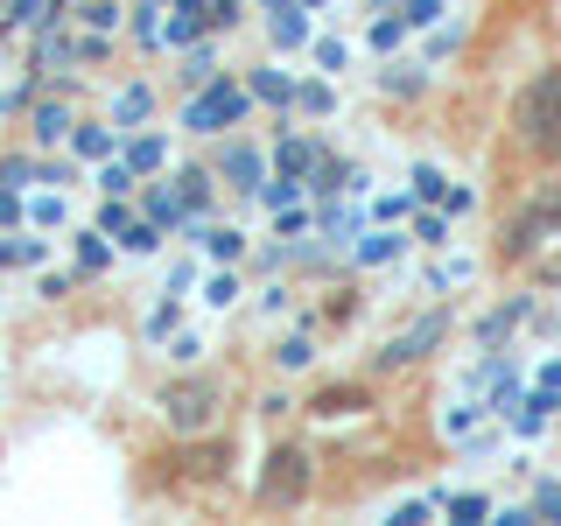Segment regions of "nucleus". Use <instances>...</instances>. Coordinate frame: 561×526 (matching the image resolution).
<instances>
[{"mask_svg": "<svg viewBox=\"0 0 561 526\" xmlns=\"http://www.w3.org/2000/svg\"><path fill=\"white\" fill-rule=\"evenodd\" d=\"M513 134H519L526 155L561 162V64L534 70V78L519 84V99H513Z\"/></svg>", "mask_w": 561, "mask_h": 526, "instance_id": "f257e3e1", "label": "nucleus"}, {"mask_svg": "<svg viewBox=\"0 0 561 526\" xmlns=\"http://www.w3.org/2000/svg\"><path fill=\"white\" fill-rule=\"evenodd\" d=\"M561 232V183H548V190H534L513 218H505V239H499V253L505 260H534L540 245H548Z\"/></svg>", "mask_w": 561, "mask_h": 526, "instance_id": "f03ea898", "label": "nucleus"}, {"mask_svg": "<svg viewBox=\"0 0 561 526\" xmlns=\"http://www.w3.org/2000/svg\"><path fill=\"white\" fill-rule=\"evenodd\" d=\"M218 408H225V386L218 379H169L162 386V421H169V428L175 435H204L210 428V421H218Z\"/></svg>", "mask_w": 561, "mask_h": 526, "instance_id": "7ed1b4c3", "label": "nucleus"}, {"mask_svg": "<svg viewBox=\"0 0 561 526\" xmlns=\"http://www.w3.org/2000/svg\"><path fill=\"white\" fill-rule=\"evenodd\" d=\"M245 113H253V84L210 78L204 92H190V105H183V127H190V134H225V127H239Z\"/></svg>", "mask_w": 561, "mask_h": 526, "instance_id": "20e7f679", "label": "nucleus"}, {"mask_svg": "<svg viewBox=\"0 0 561 526\" xmlns=\"http://www.w3.org/2000/svg\"><path fill=\"white\" fill-rule=\"evenodd\" d=\"M449 338V309H428V316H414V323L408 330H393V338H386L379 344V373H400V365H414V358H428V351L435 344H443Z\"/></svg>", "mask_w": 561, "mask_h": 526, "instance_id": "39448f33", "label": "nucleus"}, {"mask_svg": "<svg viewBox=\"0 0 561 526\" xmlns=\"http://www.w3.org/2000/svg\"><path fill=\"white\" fill-rule=\"evenodd\" d=\"M309 499V449H274L260 470V505H302Z\"/></svg>", "mask_w": 561, "mask_h": 526, "instance_id": "423d86ee", "label": "nucleus"}, {"mask_svg": "<svg viewBox=\"0 0 561 526\" xmlns=\"http://www.w3.org/2000/svg\"><path fill=\"white\" fill-rule=\"evenodd\" d=\"M218 175L232 190H245V197H260V183H267V162H260V148H245V140H232V148L218 155Z\"/></svg>", "mask_w": 561, "mask_h": 526, "instance_id": "0eeeda50", "label": "nucleus"}, {"mask_svg": "<svg viewBox=\"0 0 561 526\" xmlns=\"http://www.w3.org/2000/svg\"><path fill=\"white\" fill-rule=\"evenodd\" d=\"M554 414H561V393L534 386V393H519V400H513V414H505V421H513V435H540Z\"/></svg>", "mask_w": 561, "mask_h": 526, "instance_id": "6e6552de", "label": "nucleus"}, {"mask_svg": "<svg viewBox=\"0 0 561 526\" xmlns=\"http://www.w3.org/2000/svg\"><path fill=\"white\" fill-rule=\"evenodd\" d=\"M190 239H197L218 267H232V260L245 253V232H239V225H190Z\"/></svg>", "mask_w": 561, "mask_h": 526, "instance_id": "1a4fd4ad", "label": "nucleus"}, {"mask_svg": "<svg viewBox=\"0 0 561 526\" xmlns=\"http://www.w3.org/2000/svg\"><path fill=\"white\" fill-rule=\"evenodd\" d=\"M267 35H274V49H302L309 43V8H302V0H280Z\"/></svg>", "mask_w": 561, "mask_h": 526, "instance_id": "9d476101", "label": "nucleus"}, {"mask_svg": "<svg viewBox=\"0 0 561 526\" xmlns=\"http://www.w3.org/2000/svg\"><path fill=\"white\" fill-rule=\"evenodd\" d=\"M70 127H78V119H70V105H64V99H43V105L28 113V134L43 140V148H57V140H70Z\"/></svg>", "mask_w": 561, "mask_h": 526, "instance_id": "9b49d317", "label": "nucleus"}, {"mask_svg": "<svg viewBox=\"0 0 561 526\" xmlns=\"http://www.w3.org/2000/svg\"><path fill=\"white\" fill-rule=\"evenodd\" d=\"M373 400H365V386H323V393L309 400V414H323V421H337V414H365Z\"/></svg>", "mask_w": 561, "mask_h": 526, "instance_id": "f8f14e48", "label": "nucleus"}, {"mask_svg": "<svg viewBox=\"0 0 561 526\" xmlns=\"http://www.w3.org/2000/svg\"><path fill=\"white\" fill-rule=\"evenodd\" d=\"M400 253H408V239H400L393 225H379V232L358 239V253H351V260H358V267H386V260H400Z\"/></svg>", "mask_w": 561, "mask_h": 526, "instance_id": "ddd939ff", "label": "nucleus"}, {"mask_svg": "<svg viewBox=\"0 0 561 526\" xmlns=\"http://www.w3.org/2000/svg\"><path fill=\"white\" fill-rule=\"evenodd\" d=\"M526 316H534V302H526V295H519V302H505V309H491L484 323H478V344L491 351V344H499V338H513V330L526 323Z\"/></svg>", "mask_w": 561, "mask_h": 526, "instance_id": "4468645a", "label": "nucleus"}, {"mask_svg": "<svg viewBox=\"0 0 561 526\" xmlns=\"http://www.w3.org/2000/svg\"><path fill=\"white\" fill-rule=\"evenodd\" d=\"M245 84H253L260 105H295V78H288V70H253Z\"/></svg>", "mask_w": 561, "mask_h": 526, "instance_id": "2eb2a0df", "label": "nucleus"}, {"mask_svg": "<svg viewBox=\"0 0 561 526\" xmlns=\"http://www.w3.org/2000/svg\"><path fill=\"white\" fill-rule=\"evenodd\" d=\"M316 169V140H280V148H274V175H309Z\"/></svg>", "mask_w": 561, "mask_h": 526, "instance_id": "dca6fc26", "label": "nucleus"}, {"mask_svg": "<svg viewBox=\"0 0 561 526\" xmlns=\"http://www.w3.org/2000/svg\"><path fill=\"white\" fill-rule=\"evenodd\" d=\"M105 267H113V245L92 225V232H78V274H105Z\"/></svg>", "mask_w": 561, "mask_h": 526, "instance_id": "f3484780", "label": "nucleus"}, {"mask_svg": "<svg viewBox=\"0 0 561 526\" xmlns=\"http://www.w3.org/2000/svg\"><path fill=\"white\" fill-rule=\"evenodd\" d=\"M210 190H218V175H210V169H183V175H175V197H183L190 210H204Z\"/></svg>", "mask_w": 561, "mask_h": 526, "instance_id": "a211bd4d", "label": "nucleus"}, {"mask_svg": "<svg viewBox=\"0 0 561 526\" xmlns=\"http://www.w3.org/2000/svg\"><path fill=\"white\" fill-rule=\"evenodd\" d=\"M70 148H78V162H105L113 155V127H70Z\"/></svg>", "mask_w": 561, "mask_h": 526, "instance_id": "6ab92c4d", "label": "nucleus"}, {"mask_svg": "<svg viewBox=\"0 0 561 526\" xmlns=\"http://www.w3.org/2000/svg\"><path fill=\"white\" fill-rule=\"evenodd\" d=\"M443 513L456 526H478V519H491V499H484V491H456V499H443Z\"/></svg>", "mask_w": 561, "mask_h": 526, "instance_id": "aec40b11", "label": "nucleus"}, {"mask_svg": "<svg viewBox=\"0 0 561 526\" xmlns=\"http://www.w3.org/2000/svg\"><path fill=\"white\" fill-rule=\"evenodd\" d=\"M260 204H267V210L302 204V175H267V183H260Z\"/></svg>", "mask_w": 561, "mask_h": 526, "instance_id": "412c9836", "label": "nucleus"}, {"mask_svg": "<svg viewBox=\"0 0 561 526\" xmlns=\"http://www.w3.org/2000/svg\"><path fill=\"white\" fill-rule=\"evenodd\" d=\"M408 183H414V197H421V204H443V197H449V175L435 169V162H414Z\"/></svg>", "mask_w": 561, "mask_h": 526, "instance_id": "4be33fe9", "label": "nucleus"}, {"mask_svg": "<svg viewBox=\"0 0 561 526\" xmlns=\"http://www.w3.org/2000/svg\"><path fill=\"white\" fill-rule=\"evenodd\" d=\"M408 28H414L408 14H379V22H373V49H379V57H393V49L408 43Z\"/></svg>", "mask_w": 561, "mask_h": 526, "instance_id": "5701e85b", "label": "nucleus"}, {"mask_svg": "<svg viewBox=\"0 0 561 526\" xmlns=\"http://www.w3.org/2000/svg\"><path fill=\"white\" fill-rule=\"evenodd\" d=\"M148 105H154L148 84H127V92L113 99V127H134V119H148Z\"/></svg>", "mask_w": 561, "mask_h": 526, "instance_id": "b1692460", "label": "nucleus"}, {"mask_svg": "<svg viewBox=\"0 0 561 526\" xmlns=\"http://www.w3.org/2000/svg\"><path fill=\"white\" fill-rule=\"evenodd\" d=\"M225 456H232L225 443H197V449L183 456V470H190V478H218V470H225Z\"/></svg>", "mask_w": 561, "mask_h": 526, "instance_id": "393cba45", "label": "nucleus"}, {"mask_svg": "<svg viewBox=\"0 0 561 526\" xmlns=\"http://www.w3.org/2000/svg\"><path fill=\"white\" fill-rule=\"evenodd\" d=\"M119 245H127V253H154V245H162V225H154L148 210H140V218L127 225V232H119Z\"/></svg>", "mask_w": 561, "mask_h": 526, "instance_id": "a878e982", "label": "nucleus"}, {"mask_svg": "<svg viewBox=\"0 0 561 526\" xmlns=\"http://www.w3.org/2000/svg\"><path fill=\"white\" fill-rule=\"evenodd\" d=\"M127 162H134V175H154V169L169 162V148H162V140H154V134H140L134 148H127Z\"/></svg>", "mask_w": 561, "mask_h": 526, "instance_id": "bb28decb", "label": "nucleus"}, {"mask_svg": "<svg viewBox=\"0 0 561 526\" xmlns=\"http://www.w3.org/2000/svg\"><path fill=\"white\" fill-rule=\"evenodd\" d=\"M175 323H183V309H175V295H162V302L148 309V344H162V338H175Z\"/></svg>", "mask_w": 561, "mask_h": 526, "instance_id": "cd10ccee", "label": "nucleus"}, {"mask_svg": "<svg viewBox=\"0 0 561 526\" xmlns=\"http://www.w3.org/2000/svg\"><path fill=\"white\" fill-rule=\"evenodd\" d=\"M99 190H105V197H127V190H134V162H127V155H119V162L105 155V169H99Z\"/></svg>", "mask_w": 561, "mask_h": 526, "instance_id": "c85d7f7f", "label": "nucleus"}, {"mask_svg": "<svg viewBox=\"0 0 561 526\" xmlns=\"http://www.w3.org/2000/svg\"><path fill=\"white\" fill-rule=\"evenodd\" d=\"M22 183H43V169L28 155H0V190H22Z\"/></svg>", "mask_w": 561, "mask_h": 526, "instance_id": "c756f323", "label": "nucleus"}, {"mask_svg": "<svg viewBox=\"0 0 561 526\" xmlns=\"http://www.w3.org/2000/svg\"><path fill=\"white\" fill-rule=\"evenodd\" d=\"M204 302H210V309H232V302H239V274H232V267H218V274L204 281Z\"/></svg>", "mask_w": 561, "mask_h": 526, "instance_id": "7c9ffc66", "label": "nucleus"}, {"mask_svg": "<svg viewBox=\"0 0 561 526\" xmlns=\"http://www.w3.org/2000/svg\"><path fill=\"white\" fill-rule=\"evenodd\" d=\"M210 78H218V57H210V49H190V57H183V84H190V92H204Z\"/></svg>", "mask_w": 561, "mask_h": 526, "instance_id": "2f4dec72", "label": "nucleus"}, {"mask_svg": "<svg viewBox=\"0 0 561 526\" xmlns=\"http://www.w3.org/2000/svg\"><path fill=\"white\" fill-rule=\"evenodd\" d=\"M414 239L421 245H449V210H421V218H414Z\"/></svg>", "mask_w": 561, "mask_h": 526, "instance_id": "473e14b6", "label": "nucleus"}, {"mask_svg": "<svg viewBox=\"0 0 561 526\" xmlns=\"http://www.w3.org/2000/svg\"><path fill=\"white\" fill-rule=\"evenodd\" d=\"M127 225H134L127 197H105V210H99V232H105V239H119V232H127Z\"/></svg>", "mask_w": 561, "mask_h": 526, "instance_id": "72a5a7b5", "label": "nucleus"}, {"mask_svg": "<svg viewBox=\"0 0 561 526\" xmlns=\"http://www.w3.org/2000/svg\"><path fill=\"white\" fill-rule=\"evenodd\" d=\"M379 84H386L393 99H414V92H421V70H414V64H393V70H386Z\"/></svg>", "mask_w": 561, "mask_h": 526, "instance_id": "f704fd0d", "label": "nucleus"}, {"mask_svg": "<svg viewBox=\"0 0 561 526\" xmlns=\"http://www.w3.org/2000/svg\"><path fill=\"white\" fill-rule=\"evenodd\" d=\"M309 358H316V344H309V338H288V344L274 351V365H280V373H302Z\"/></svg>", "mask_w": 561, "mask_h": 526, "instance_id": "c9c22d12", "label": "nucleus"}, {"mask_svg": "<svg viewBox=\"0 0 561 526\" xmlns=\"http://www.w3.org/2000/svg\"><path fill=\"white\" fill-rule=\"evenodd\" d=\"M373 218H379V225H400V218H414V197H400V190H386V197L373 204Z\"/></svg>", "mask_w": 561, "mask_h": 526, "instance_id": "e433bc0d", "label": "nucleus"}, {"mask_svg": "<svg viewBox=\"0 0 561 526\" xmlns=\"http://www.w3.org/2000/svg\"><path fill=\"white\" fill-rule=\"evenodd\" d=\"M28 225H64V190H49V197H28Z\"/></svg>", "mask_w": 561, "mask_h": 526, "instance_id": "4c0bfd02", "label": "nucleus"}, {"mask_svg": "<svg viewBox=\"0 0 561 526\" xmlns=\"http://www.w3.org/2000/svg\"><path fill=\"white\" fill-rule=\"evenodd\" d=\"M534 513L561 526V484H554V478H540V484H534Z\"/></svg>", "mask_w": 561, "mask_h": 526, "instance_id": "58836bf2", "label": "nucleus"}, {"mask_svg": "<svg viewBox=\"0 0 561 526\" xmlns=\"http://www.w3.org/2000/svg\"><path fill=\"white\" fill-rule=\"evenodd\" d=\"M323 239H358V210H323Z\"/></svg>", "mask_w": 561, "mask_h": 526, "instance_id": "ea45409f", "label": "nucleus"}, {"mask_svg": "<svg viewBox=\"0 0 561 526\" xmlns=\"http://www.w3.org/2000/svg\"><path fill=\"white\" fill-rule=\"evenodd\" d=\"M295 105H302V113H330L337 99H330V84H295Z\"/></svg>", "mask_w": 561, "mask_h": 526, "instance_id": "a19ab883", "label": "nucleus"}, {"mask_svg": "<svg viewBox=\"0 0 561 526\" xmlns=\"http://www.w3.org/2000/svg\"><path fill=\"white\" fill-rule=\"evenodd\" d=\"M470 281V260H443V267L428 274V288H463Z\"/></svg>", "mask_w": 561, "mask_h": 526, "instance_id": "79ce46f5", "label": "nucleus"}, {"mask_svg": "<svg viewBox=\"0 0 561 526\" xmlns=\"http://www.w3.org/2000/svg\"><path fill=\"white\" fill-rule=\"evenodd\" d=\"M43 253H49L43 239H14V245H8V260H14V267H43Z\"/></svg>", "mask_w": 561, "mask_h": 526, "instance_id": "37998d69", "label": "nucleus"}, {"mask_svg": "<svg viewBox=\"0 0 561 526\" xmlns=\"http://www.w3.org/2000/svg\"><path fill=\"white\" fill-rule=\"evenodd\" d=\"M400 14H408L414 28H435V22H443V0H408V8H400Z\"/></svg>", "mask_w": 561, "mask_h": 526, "instance_id": "c03bdc74", "label": "nucleus"}, {"mask_svg": "<svg viewBox=\"0 0 561 526\" xmlns=\"http://www.w3.org/2000/svg\"><path fill=\"white\" fill-rule=\"evenodd\" d=\"M316 64H323V70H344V64H351V49L337 43V35H323V43H316Z\"/></svg>", "mask_w": 561, "mask_h": 526, "instance_id": "a18cd8bd", "label": "nucleus"}, {"mask_svg": "<svg viewBox=\"0 0 561 526\" xmlns=\"http://www.w3.org/2000/svg\"><path fill=\"white\" fill-rule=\"evenodd\" d=\"M84 22H92L99 35H113L119 28V8H113V0H92V8H84Z\"/></svg>", "mask_w": 561, "mask_h": 526, "instance_id": "49530a36", "label": "nucleus"}, {"mask_svg": "<svg viewBox=\"0 0 561 526\" xmlns=\"http://www.w3.org/2000/svg\"><path fill=\"white\" fill-rule=\"evenodd\" d=\"M302 232H309V210L288 204V210H280V239H302Z\"/></svg>", "mask_w": 561, "mask_h": 526, "instance_id": "de8ad7c7", "label": "nucleus"}, {"mask_svg": "<svg viewBox=\"0 0 561 526\" xmlns=\"http://www.w3.org/2000/svg\"><path fill=\"white\" fill-rule=\"evenodd\" d=\"M28 218V204H22V190H0V225H22Z\"/></svg>", "mask_w": 561, "mask_h": 526, "instance_id": "09e8293b", "label": "nucleus"}, {"mask_svg": "<svg viewBox=\"0 0 561 526\" xmlns=\"http://www.w3.org/2000/svg\"><path fill=\"white\" fill-rule=\"evenodd\" d=\"M169 358H175V365H197V358H204V338H175Z\"/></svg>", "mask_w": 561, "mask_h": 526, "instance_id": "8fccbe9b", "label": "nucleus"}, {"mask_svg": "<svg viewBox=\"0 0 561 526\" xmlns=\"http://www.w3.org/2000/svg\"><path fill=\"white\" fill-rule=\"evenodd\" d=\"M428 519V499H408V505H393V526H421Z\"/></svg>", "mask_w": 561, "mask_h": 526, "instance_id": "3c124183", "label": "nucleus"}, {"mask_svg": "<svg viewBox=\"0 0 561 526\" xmlns=\"http://www.w3.org/2000/svg\"><path fill=\"white\" fill-rule=\"evenodd\" d=\"M470 204H478V197H470V190H456V183H449V197H443V210H449V218H470Z\"/></svg>", "mask_w": 561, "mask_h": 526, "instance_id": "603ef678", "label": "nucleus"}, {"mask_svg": "<svg viewBox=\"0 0 561 526\" xmlns=\"http://www.w3.org/2000/svg\"><path fill=\"white\" fill-rule=\"evenodd\" d=\"M239 22V0H210V28H232Z\"/></svg>", "mask_w": 561, "mask_h": 526, "instance_id": "864d4df0", "label": "nucleus"}, {"mask_svg": "<svg viewBox=\"0 0 561 526\" xmlns=\"http://www.w3.org/2000/svg\"><path fill=\"white\" fill-rule=\"evenodd\" d=\"M540 386H548V393H561V358H548V365H540Z\"/></svg>", "mask_w": 561, "mask_h": 526, "instance_id": "5fc2aeb1", "label": "nucleus"}, {"mask_svg": "<svg viewBox=\"0 0 561 526\" xmlns=\"http://www.w3.org/2000/svg\"><path fill=\"white\" fill-rule=\"evenodd\" d=\"M548 281H554V288H561V260H554V267H548Z\"/></svg>", "mask_w": 561, "mask_h": 526, "instance_id": "6e6d98bb", "label": "nucleus"}, {"mask_svg": "<svg viewBox=\"0 0 561 526\" xmlns=\"http://www.w3.org/2000/svg\"><path fill=\"white\" fill-rule=\"evenodd\" d=\"M302 8H323V0H302Z\"/></svg>", "mask_w": 561, "mask_h": 526, "instance_id": "4d7b16f0", "label": "nucleus"}]
</instances>
